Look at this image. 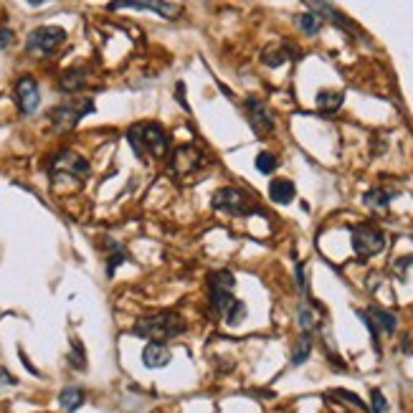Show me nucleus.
Segmentation results:
<instances>
[{
    "label": "nucleus",
    "instance_id": "obj_14",
    "mask_svg": "<svg viewBox=\"0 0 413 413\" xmlns=\"http://www.w3.org/2000/svg\"><path fill=\"white\" fill-rule=\"evenodd\" d=\"M112 8H145V10H157L163 13L165 18H175L178 16V8L170 5V3H139V0H117L112 3Z\"/></svg>",
    "mask_w": 413,
    "mask_h": 413
},
{
    "label": "nucleus",
    "instance_id": "obj_29",
    "mask_svg": "<svg viewBox=\"0 0 413 413\" xmlns=\"http://www.w3.org/2000/svg\"><path fill=\"white\" fill-rule=\"evenodd\" d=\"M71 362H77V368H84V358H81V345L77 343V355H71Z\"/></svg>",
    "mask_w": 413,
    "mask_h": 413
},
{
    "label": "nucleus",
    "instance_id": "obj_9",
    "mask_svg": "<svg viewBox=\"0 0 413 413\" xmlns=\"http://www.w3.org/2000/svg\"><path fill=\"white\" fill-rule=\"evenodd\" d=\"M246 117H249L251 129L256 132L258 137H264V135H269V132L274 129V117H271L267 107L258 102V99H254V96L246 99Z\"/></svg>",
    "mask_w": 413,
    "mask_h": 413
},
{
    "label": "nucleus",
    "instance_id": "obj_6",
    "mask_svg": "<svg viewBox=\"0 0 413 413\" xmlns=\"http://www.w3.org/2000/svg\"><path fill=\"white\" fill-rule=\"evenodd\" d=\"M353 249L360 256H375L386 249V233L371 224H360L353 228Z\"/></svg>",
    "mask_w": 413,
    "mask_h": 413
},
{
    "label": "nucleus",
    "instance_id": "obj_16",
    "mask_svg": "<svg viewBox=\"0 0 413 413\" xmlns=\"http://www.w3.org/2000/svg\"><path fill=\"white\" fill-rule=\"evenodd\" d=\"M59 401H61V408H64V411L74 413L79 405L84 403V390H81V388H77V386L64 388V390H61V396H59Z\"/></svg>",
    "mask_w": 413,
    "mask_h": 413
},
{
    "label": "nucleus",
    "instance_id": "obj_12",
    "mask_svg": "<svg viewBox=\"0 0 413 413\" xmlns=\"http://www.w3.org/2000/svg\"><path fill=\"white\" fill-rule=\"evenodd\" d=\"M203 163V152H200L196 145H183L175 150L170 163V170L175 172H193L198 165Z\"/></svg>",
    "mask_w": 413,
    "mask_h": 413
},
{
    "label": "nucleus",
    "instance_id": "obj_26",
    "mask_svg": "<svg viewBox=\"0 0 413 413\" xmlns=\"http://www.w3.org/2000/svg\"><path fill=\"white\" fill-rule=\"evenodd\" d=\"M61 86H64V89H66V92H71V89H79V86H81V74H74V71H69V74H66V77H64V81H61Z\"/></svg>",
    "mask_w": 413,
    "mask_h": 413
},
{
    "label": "nucleus",
    "instance_id": "obj_5",
    "mask_svg": "<svg viewBox=\"0 0 413 413\" xmlns=\"http://www.w3.org/2000/svg\"><path fill=\"white\" fill-rule=\"evenodd\" d=\"M89 112H94V102H92V99H74V102H66V104H61V107H56L51 112V122L59 132H66V129L77 127L79 120L86 117Z\"/></svg>",
    "mask_w": 413,
    "mask_h": 413
},
{
    "label": "nucleus",
    "instance_id": "obj_10",
    "mask_svg": "<svg viewBox=\"0 0 413 413\" xmlns=\"http://www.w3.org/2000/svg\"><path fill=\"white\" fill-rule=\"evenodd\" d=\"M360 319L368 325V330H371L375 347H378V335H380V332H393V330H396V325H398L396 315H390V312H386V310H378V307H371V315L360 312Z\"/></svg>",
    "mask_w": 413,
    "mask_h": 413
},
{
    "label": "nucleus",
    "instance_id": "obj_17",
    "mask_svg": "<svg viewBox=\"0 0 413 413\" xmlns=\"http://www.w3.org/2000/svg\"><path fill=\"white\" fill-rule=\"evenodd\" d=\"M398 193L396 190H383V188H375V190H368L365 193V206L368 208H388L390 206V200L396 198Z\"/></svg>",
    "mask_w": 413,
    "mask_h": 413
},
{
    "label": "nucleus",
    "instance_id": "obj_1",
    "mask_svg": "<svg viewBox=\"0 0 413 413\" xmlns=\"http://www.w3.org/2000/svg\"><path fill=\"white\" fill-rule=\"evenodd\" d=\"M127 139L142 160H145V155L160 160V157H165L168 147H170L168 132H165L160 124H155V122H142V124H135V127L127 132Z\"/></svg>",
    "mask_w": 413,
    "mask_h": 413
},
{
    "label": "nucleus",
    "instance_id": "obj_15",
    "mask_svg": "<svg viewBox=\"0 0 413 413\" xmlns=\"http://www.w3.org/2000/svg\"><path fill=\"white\" fill-rule=\"evenodd\" d=\"M269 196H271V200L274 203H279V206H287V203H292L294 200V183L292 181H271V185H269Z\"/></svg>",
    "mask_w": 413,
    "mask_h": 413
},
{
    "label": "nucleus",
    "instance_id": "obj_8",
    "mask_svg": "<svg viewBox=\"0 0 413 413\" xmlns=\"http://www.w3.org/2000/svg\"><path fill=\"white\" fill-rule=\"evenodd\" d=\"M53 181H59L61 175H69V178H77V181H84L86 175H89V163H86L84 157H79L77 152H71V150H64L56 160H53Z\"/></svg>",
    "mask_w": 413,
    "mask_h": 413
},
{
    "label": "nucleus",
    "instance_id": "obj_25",
    "mask_svg": "<svg viewBox=\"0 0 413 413\" xmlns=\"http://www.w3.org/2000/svg\"><path fill=\"white\" fill-rule=\"evenodd\" d=\"M299 325L304 332H312V328H315V317H312L310 307H299Z\"/></svg>",
    "mask_w": 413,
    "mask_h": 413
},
{
    "label": "nucleus",
    "instance_id": "obj_13",
    "mask_svg": "<svg viewBox=\"0 0 413 413\" xmlns=\"http://www.w3.org/2000/svg\"><path fill=\"white\" fill-rule=\"evenodd\" d=\"M142 362L147 368H165L170 362V350L163 343H150L142 350Z\"/></svg>",
    "mask_w": 413,
    "mask_h": 413
},
{
    "label": "nucleus",
    "instance_id": "obj_7",
    "mask_svg": "<svg viewBox=\"0 0 413 413\" xmlns=\"http://www.w3.org/2000/svg\"><path fill=\"white\" fill-rule=\"evenodd\" d=\"M211 206H213L215 211H224V213H231V215H251L254 213V208L249 206L246 196H243L239 188H221L213 196Z\"/></svg>",
    "mask_w": 413,
    "mask_h": 413
},
{
    "label": "nucleus",
    "instance_id": "obj_3",
    "mask_svg": "<svg viewBox=\"0 0 413 413\" xmlns=\"http://www.w3.org/2000/svg\"><path fill=\"white\" fill-rule=\"evenodd\" d=\"M64 41H66V31H64V28L41 26V28H36V31H31L26 46L34 56H51Z\"/></svg>",
    "mask_w": 413,
    "mask_h": 413
},
{
    "label": "nucleus",
    "instance_id": "obj_23",
    "mask_svg": "<svg viewBox=\"0 0 413 413\" xmlns=\"http://www.w3.org/2000/svg\"><path fill=\"white\" fill-rule=\"evenodd\" d=\"M332 398H337V401H347L350 405H355V408H360V411H365V403H362L360 398L355 396V393H350V390H332L330 393Z\"/></svg>",
    "mask_w": 413,
    "mask_h": 413
},
{
    "label": "nucleus",
    "instance_id": "obj_22",
    "mask_svg": "<svg viewBox=\"0 0 413 413\" xmlns=\"http://www.w3.org/2000/svg\"><path fill=\"white\" fill-rule=\"evenodd\" d=\"M243 315H246V307H243L241 302H233L231 310H228V317H226V322H228L231 328H236V325H241Z\"/></svg>",
    "mask_w": 413,
    "mask_h": 413
},
{
    "label": "nucleus",
    "instance_id": "obj_28",
    "mask_svg": "<svg viewBox=\"0 0 413 413\" xmlns=\"http://www.w3.org/2000/svg\"><path fill=\"white\" fill-rule=\"evenodd\" d=\"M13 41V31L10 28H0V46H8Z\"/></svg>",
    "mask_w": 413,
    "mask_h": 413
},
{
    "label": "nucleus",
    "instance_id": "obj_2",
    "mask_svg": "<svg viewBox=\"0 0 413 413\" xmlns=\"http://www.w3.org/2000/svg\"><path fill=\"white\" fill-rule=\"evenodd\" d=\"M185 332V319L175 312H160V315H150L135 322V335L137 337H152L155 343L168 340Z\"/></svg>",
    "mask_w": 413,
    "mask_h": 413
},
{
    "label": "nucleus",
    "instance_id": "obj_24",
    "mask_svg": "<svg viewBox=\"0 0 413 413\" xmlns=\"http://www.w3.org/2000/svg\"><path fill=\"white\" fill-rule=\"evenodd\" d=\"M274 51L276 53L264 51V56H261V59H264V64H269V66H276V64H284L287 56H289V53H284V49H274Z\"/></svg>",
    "mask_w": 413,
    "mask_h": 413
},
{
    "label": "nucleus",
    "instance_id": "obj_18",
    "mask_svg": "<svg viewBox=\"0 0 413 413\" xmlns=\"http://www.w3.org/2000/svg\"><path fill=\"white\" fill-rule=\"evenodd\" d=\"M343 102H345L343 92H332V89H325V92H319V94H317V107H319V109H325L328 114L337 112Z\"/></svg>",
    "mask_w": 413,
    "mask_h": 413
},
{
    "label": "nucleus",
    "instance_id": "obj_21",
    "mask_svg": "<svg viewBox=\"0 0 413 413\" xmlns=\"http://www.w3.org/2000/svg\"><path fill=\"white\" fill-rule=\"evenodd\" d=\"M276 165H279V160H276V155H271V152H258L256 155V170L264 172V175L274 172Z\"/></svg>",
    "mask_w": 413,
    "mask_h": 413
},
{
    "label": "nucleus",
    "instance_id": "obj_4",
    "mask_svg": "<svg viewBox=\"0 0 413 413\" xmlns=\"http://www.w3.org/2000/svg\"><path fill=\"white\" fill-rule=\"evenodd\" d=\"M211 307H213L215 315H226L231 310L233 299V287H236V279H233L231 271H213L211 274Z\"/></svg>",
    "mask_w": 413,
    "mask_h": 413
},
{
    "label": "nucleus",
    "instance_id": "obj_20",
    "mask_svg": "<svg viewBox=\"0 0 413 413\" xmlns=\"http://www.w3.org/2000/svg\"><path fill=\"white\" fill-rule=\"evenodd\" d=\"M297 26H299L307 36H315L319 28H322V21H319L315 13H302V16L297 18Z\"/></svg>",
    "mask_w": 413,
    "mask_h": 413
},
{
    "label": "nucleus",
    "instance_id": "obj_27",
    "mask_svg": "<svg viewBox=\"0 0 413 413\" xmlns=\"http://www.w3.org/2000/svg\"><path fill=\"white\" fill-rule=\"evenodd\" d=\"M371 398H373V413H383L388 408L386 398H383V393H380V390H373Z\"/></svg>",
    "mask_w": 413,
    "mask_h": 413
},
{
    "label": "nucleus",
    "instance_id": "obj_11",
    "mask_svg": "<svg viewBox=\"0 0 413 413\" xmlns=\"http://www.w3.org/2000/svg\"><path fill=\"white\" fill-rule=\"evenodd\" d=\"M16 99H18V107L23 114H34L41 104V94H38V84L36 79L31 77H23L21 81L16 84Z\"/></svg>",
    "mask_w": 413,
    "mask_h": 413
},
{
    "label": "nucleus",
    "instance_id": "obj_19",
    "mask_svg": "<svg viewBox=\"0 0 413 413\" xmlns=\"http://www.w3.org/2000/svg\"><path fill=\"white\" fill-rule=\"evenodd\" d=\"M310 353H312V332H302L299 343H297V347H294L292 353V362L294 365H302L310 358Z\"/></svg>",
    "mask_w": 413,
    "mask_h": 413
}]
</instances>
